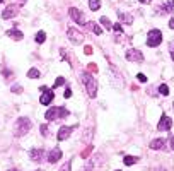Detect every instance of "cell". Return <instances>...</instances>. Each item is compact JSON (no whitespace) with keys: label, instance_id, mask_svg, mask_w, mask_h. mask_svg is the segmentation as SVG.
Here are the masks:
<instances>
[{"label":"cell","instance_id":"cell-1","mask_svg":"<svg viewBox=\"0 0 174 171\" xmlns=\"http://www.w3.org/2000/svg\"><path fill=\"white\" fill-rule=\"evenodd\" d=\"M31 120L26 118V116H22V118H19L16 122V125H14V133H16V137H22L26 135V133L31 130Z\"/></svg>","mask_w":174,"mask_h":171},{"label":"cell","instance_id":"cell-2","mask_svg":"<svg viewBox=\"0 0 174 171\" xmlns=\"http://www.w3.org/2000/svg\"><path fill=\"white\" fill-rule=\"evenodd\" d=\"M68 115H70V113H68L67 108L58 106V108H50V110L45 113V118L48 120V122H55V120H63V118H67Z\"/></svg>","mask_w":174,"mask_h":171},{"label":"cell","instance_id":"cell-3","mask_svg":"<svg viewBox=\"0 0 174 171\" xmlns=\"http://www.w3.org/2000/svg\"><path fill=\"white\" fill-rule=\"evenodd\" d=\"M82 81H84V84H85L87 94H89L90 98H96L97 96V81L92 77V75L87 74V72L82 74Z\"/></svg>","mask_w":174,"mask_h":171},{"label":"cell","instance_id":"cell-4","mask_svg":"<svg viewBox=\"0 0 174 171\" xmlns=\"http://www.w3.org/2000/svg\"><path fill=\"white\" fill-rule=\"evenodd\" d=\"M162 41V33L159 31V29H152L150 33H148V38H147V46H150V48H154V46H159Z\"/></svg>","mask_w":174,"mask_h":171},{"label":"cell","instance_id":"cell-5","mask_svg":"<svg viewBox=\"0 0 174 171\" xmlns=\"http://www.w3.org/2000/svg\"><path fill=\"white\" fill-rule=\"evenodd\" d=\"M67 36L70 38V41L75 43V45H80V43H84V33H80L79 29H75V28H68Z\"/></svg>","mask_w":174,"mask_h":171},{"label":"cell","instance_id":"cell-6","mask_svg":"<svg viewBox=\"0 0 174 171\" xmlns=\"http://www.w3.org/2000/svg\"><path fill=\"white\" fill-rule=\"evenodd\" d=\"M125 57H126V60H130V62H138V63H142V62H143L142 52H138L137 48H130L128 52L125 53Z\"/></svg>","mask_w":174,"mask_h":171},{"label":"cell","instance_id":"cell-7","mask_svg":"<svg viewBox=\"0 0 174 171\" xmlns=\"http://www.w3.org/2000/svg\"><path fill=\"white\" fill-rule=\"evenodd\" d=\"M68 14H70V17H72V19H74L77 24H80V26H84V24H85V16H84V14H82L79 9L72 7V9L68 10Z\"/></svg>","mask_w":174,"mask_h":171},{"label":"cell","instance_id":"cell-8","mask_svg":"<svg viewBox=\"0 0 174 171\" xmlns=\"http://www.w3.org/2000/svg\"><path fill=\"white\" fill-rule=\"evenodd\" d=\"M171 127H172V120L169 118L167 115H162L161 116V122H159V125H157V130L167 132V130H171Z\"/></svg>","mask_w":174,"mask_h":171},{"label":"cell","instance_id":"cell-9","mask_svg":"<svg viewBox=\"0 0 174 171\" xmlns=\"http://www.w3.org/2000/svg\"><path fill=\"white\" fill-rule=\"evenodd\" d=\"M45 156H46V152L43 151V149H32V151L29 152V158L34 163H41L43 159H45Z\"/></svg>","mask_w":174,"mask_h":171},{"label":"cell","instance_id":"cell-10","mask_svg":"<svg viewBox=\"0 0 174 171\" xmlns=\"http://www.w3.org/2000/svg\"><path fill=\"white\" fill-rule=\"evenodd\" d=\"M53 96H55V93L46 87L45 91H41V99H39V101H41V104H50L53 101Z\"/></svg>","mask_w":174,"mask_h":171},{"label":"cell","instance_id":"cell-11","mask_svg":"<svg viewBox=\"0 0 174 171\" xmlns=\"http://www.w3.org/2000/svg\"><path fill=\"white\" fill-rule=\"evenodd\" d=\"M74 128H75V127H61V128L58 130L56 139H58V140H65V139H68V137H70V133L74 132Z\"/></svg>","mask_w":174,"mask_h":171},{"label":"cell","instance_id":"cell-12","mask_svg":"<svg viewBox=\"0 0 174 171\" xmlns=\"http://www.w3.org/2000/svg\"><path fill=\"white\" fill-rule=\"evenodd\" d=\"M17 12H19V9H17L16 5H7L5 10L2 12V19H12Z\"/></svg>","mask_w":174,"mask_h":171},{"label":"cell","instance_id":"cell-13","mask_svg":"<svg viewBox=\"0 0 174 171\" xmlns=\"http://www.w3.org/2000/svg\"><path fill=\"white\" fill-rule=\"evenodd\" d=\"M60 159H61V151L60 149H53V151L48 154V161L50 163H56V161H60Z\"/></svg>","mask_w":174,"mask_h":171},{"label":"cell","instance_id":"cell-14","mask_svg":"<svg viewBox=\"0 0 174 171\" xmlns=\"http://www.w3.org/2000/svg\"><path fill=\"white\" fill-rule=\"evenodd\" d=\"M84 26L87 28V29H92V33L94 34H103V29H101V26H97V23H85Z\"/></svg>","mask_w":174,"mask_h":171},{"label":"cell","instance_id":"cell-15","mask_svg":"<svg viewBox=\"0 0 174 171\" xmlns=\"http://www.w3.org/2000/svg\"><path fill=\"white\" fill-rule=\"evenodd\" d=\"M166 147V139H155L150 142V149H164Z\"/></svg>","mask_w":174,"mask_h":171},{"label":"cell","instance_id":"cell-16","mask_svg":"<svg viewBox=\"0 0 174 171\" xmlns=\"http://www.w3.org/2000/svg\"><path fill=\"white\" fill-rule=\"evenodd\" d=\"M161 10L162 12H172L174 10V2H171V0H169V2H162L161 3Z\"/></svg>","mask_w":174,"mask_h":171},{"label":"cell","instance_id":"cell-17","mask_svg":"<svg viewBox=\"0 0 174 171\" xmlns=\"http://www.w3.org/2000/svg\"><path fill=\"white\" fill-rule=\"evenodd\" d=\"M7 34H9L12 39H16V41H21V39H22V33L17 31V29H10V31H7Z\"/></svg>","mask_w":174,"mask_h":171},{"label":"cell","instance_id":"cell-18","mask_svg":"<svg viewBox=\"0 0 174 171\" xmlns=\"http://www.w3.org/2000/svg\"><path fill=\"white\" fill-rule=\"evenodd\" d=\"M123 161H125L126 166H132V164H135V163L138 161V158H137V156H125V159H123Z\"/></svg>","mask_w":174,"mask_h":171},{"label":"cell","instance_id":"cell-19","mask_svg":"<svg viewBox=\"0 0 174 171\" xmlns=\"http://www.w3.org/2000/svg\"><path fill=\"white\" fill-rule=\"evenodd\" d=\"M119 19H121V23H126V24H132L133 23V19H132V16H130V14L119 12Z\"/></svg>","mask_w":174,"mask_h":171},{"label":"cell","instance_id":"cell-20","mask_svg":"<svg viewBox=\"0 0 174 171\" xmlns=\"http://www.w3.org/2000/svg\"><path fill=\"white\" fill-rule=\"evenodd\" d=\"M89 7H90V10H99L101 9V2L99 0H89Z\"/></svg>","mask_w":174,"mask_h":171},{"label":"cell","instance_id":"cell-21","mask_svg":"<svg viewBox=\"0 0 174 171\" xmlns=\"http://www.w3.org/2000/svg\"><path fill=\"white\" fill-rule=\"evenodd\" d=\"M92 133H94V130L92 128H89L85 132V135H82V140H85L87 144H90V139H92Z\"/></svg>","mask_w":174,"mask_h":171},{"label":"cell","instance_id":"cell-22","mask_svg":"<svg viewBox=\"0 0 174 171\" xmlns=\"http://www.w3.org/2000/svg\"><path fill=\"white\" fill-rule=\"evenodd\" d=\"M45 39H46V34L43 31H39L38 34H36V43H39V45H41V43H45Z\"/></svg>","mask_w":174,"mask_h":171},{"label":"cell","instance_id":"cell-23","mask_svg":"<svg viewBox=\"0 0 174 171\" xmlns=\"http://www.w3.org/2000/svg\"><path fill=\"white\" fill-rule=\"evenodd\" d=\"M27 77H31V79H38V77H39V70H38V68H31V70L27 72Z\"/></svg>","mask_w":174,"mask_h":171},{"label":"cell","instance_id":"cell-24","mask_svg":"<svg viewBox=\"0 0 174 171\" xmlns=\"http://www.w3.org/2000/svg\"><path fill=\"white\" fill-rule=\"evenodd\" d=\"M159 93L164 94V96H167V94H169V87L166 84H161V86H159Z\"/></svg>","mask_w":174,"mask_h":171},{"label":"cell","instance_id":"cell-25","mask_svg":"<svg viewBox=\"0 0 174 171\" xmlns=\"http://www.w3.org/2000/svg\"><path fill=\"white\" fill-rule=\"evenodd\" d=\"M101 24H104V26H106L108 29H111L113 26H111V23H109V19H108V17H101Z\"/></svg>","mask_w":174,"mask_h":171},{"label":"cell","instance_id":"cell-26","mask_svg":"<svg viewBox=\"0 0 174 171\" xmlns=\"http://www.w3.org/2000/svg\"><path fill=\"white\" fill-rule=\"evenodd\" d=\"M63 84H65V79H63V77H56V79H55V87L63 86Z\"/></svg>","mask_w":174,"mask_h":171},{"label":"cell","instance_id":"cell-27","mask_svg":"<svg viewBox=\"0 0 174 171\" xmlns=\"http://www.w3.org/2000/svg\"><path fill=\"white\" fill-rule=\"evenodd\" d=\"M70 168H72V163L68 161V163H65V164L61 166V168H60V171H70Z\"/></svg>","mask_w":174,"mask_h":171},{"label":"cell","instance_id":"cell-28","mask_svg":"<svg viewBox=\"0 0 174 171\" xmlns=\"http://www.w3.org/2000/svg\"><path fill=\"white\" fill-rule=\"evenodd\" d=\"M39 128H41V135H45V137H46V135L50 133V132H48V125H41Z\"/></svg>","mask_w":174,"mask_h":171},{"label":"cell","instance_id":"cell-29","mask_svg":"<svg viewBox=\"0 0 174 171\" xmlns=\"http://www.w3.org/2000/svg\"><path fill=\"white\" fill-rule=\"evenodd\" d=\"M113 29L116 31V34H121V33H123V29H121V26H119V24H114Z\"/></svg>","mask_w":174,"mask_h":171},{"label":"cell","instance_id":"cell-30","mask_svg":"<svg viewBox=\"0 0 174 171\" xmlns=\"http://www.w3.org/2000/svg\"><path fill=\"white\" fill-rule=\"evenodd\" d=\"M90 151H92V145H89V147H87V149H85V151H84V152H82V158H87V154H89V152H90Z\"/></svg>","mask_w":174,"mask_h":171},{"label":"cell","instance_id":"cell-31","mask_svg":"<svg viewBox=\"0 0 174 171\" xmlns=\"http://www.w3.org/2000/svg\"><path fill=\"white\" fill-rule=\"evenodd\" d=\"M92 168H94V161H90L89 164H87L85 168H84V171H92Z\"/></svg>","mask_w":174,"mask_h":171},{"label":"cell","instance_id":"cell-32","mask_svg":"<svg viewBox=\"0 0 174 171\" xmlns=\"http://www.w3.org/2000/svg\"><path fill=\"white\" fill-rule=\"evenodd\" d=\"M137 79H138L140 82H147V77H145L143 74H138V75H137Z\"/></svg>","mask_w":174,"mask_h":171},{"label":"cell","instance_id":"cell-33","mask_svg":"<svg viewBox=\"0 0 174 171\" xmlns=\"http://www.w3.org/2000/svg\"><path fill=\"white\" fill-rule=\"evenodd\" d=\"M84 53H85V55H92V48H90V46H85Z\"/></svg>","mask_w":174,"mask_h":171},{"label":"cell","instance_id":"cell-34","mask_svg":"<svg viewBox=\"0 0 174 171\" xmlns=\"http://www.w3.org/2000/svg\"><path fill=\"white\" fill-rule=\"evenodd\" d=\"M12 93H22V89H21L19 86H14L12 87Z\"/></svg>","mask_w":174,"mask_h":171},{"label":"cell","instance_id":"cell-35","mask_svg":"<svg viewBox=\"0 0 174 171\" xmlns=\"http://www.w3.org/2000/svg\"><path fill=\"white\" fill-rule=\"evenodd\" d=\"M89 70H92V72H97V67H96V65H94V63H90V65H89Z\"/></svg>","mask_w":174,"mask_h":171},{"label":"cell","instance_id":"cell-36","mask_svg":"<svg viewBox=\"0 0 174 171\" xmlns=\"http://www.w3.org/2000/svg\"><path fill=\"white\" fill-rule=\"evenodd\" d=\"M70 96H72V91L67 89V91H65V98H70Z\"/></svg>","mask_w":174,"mask_h":171},{"label":"cell","instance_id":"cell-37","mask_svg":"<svg viewBox=\"0 0 174 171\" xmlns=\"http://www.w3.org/2000/svg\"><path fill=\"white\" fill-rule=\"evenodd\" d=\"M169 28H171V29H174V17H172L171 21H169Z\"/></svg>","mask_w":174,"mask_h":171},{"label":"cell","instance_id":"cell-38","mask_svg":"<svg viewBox=\"0 0 174 171\" xmlns=\"http://www.w3.org/2000/svg\"><path fill=\"white\" fill-rule=\"evenodd\" d=\"M169 142H171V149L174 151V137H171V139H169Z\"/></svg>","mask_w":174,"mask_h":171},{"label":"cell","instance_id":"cell-39","mask_svg":"<svg viewBox=\"0 0 174 171\" xmlns=\"http://www.w3.org/2000/svg\"><path fill=\"white\" fill-rule=\"evenodd\" d=\"M140 2H142V3H150L152 0H140Z\"/></svg>","mask_w":174,"mask_h":171},{"label":"cell","instance_id":"cell-40","mask_svg":"<svg viewBox=\"0 0 174 171\" xmlns=\"http://www.w3.org/2000/svg\"><path fill=\"white\" fill-rule=\"evenodd\" d=\"M171 57H172V60H174V50H172V52H171Z\"/></svg>","mask_w":174,"mask_h":171},{"label":"cell","instance_id":"cell-41","mask_svg":"<svg viewBox=\"0 0 174 171\" xmlns=\"http://www.w3.org/2000/svg\"><path fill=\"white\" fill-rule=\"evenodd\" d=\"M21 2H26V0H21Z\"/></svg>","mask_w":174,"mask_h":171},{"label":"cell","instance_id":"cell-42","mask_svg":"<svg viewBox=\"0 0 174 171\" xmlns=\"http://www.w3.org/2000/svg\"><path fill=\"white\" fill-rule=\"evenodd\" d=\"M2 2H3V0H0V3H2Z\"/></svg>","mask_w":174,"mask_h":171},{"label":"cell","instance_id":"cell-43","mask_svg":"<svg viewBox=\"0 0 174 171\" xmlns=\"http://www.w3.org/2000/svg\"><path fill=\"white\" fill-rule=\"evenodd\" d=\"M38 171H43V169H38Z\"/></svg>","mask_w":174,"mask_h":171},{"label":"cell","instance_id":"cell-44","mask_svg":"<svg viewBox=\"0 0 174 171\" xmlns=\"http://www.w3.org/2000/svg\"><path fill=\"white\" fill-rule=\"evenodd\" d=\"M118 171H119V169H118Z\"/></svg>","mask_w":174,"mask_h":171},{"label":"cell","instance_id":"cell-45","mask_svg":"<svg viewBox=\"0 0 174 171\" xmlns=\"http://www.w3.org/2000/svg\"><path fill=\"white\" fill-rule=\"evenodd\" d=\"M12 171H14V169H12Z\"/></svg>","mask_w":174,"mask_h":171}]
</instances>
